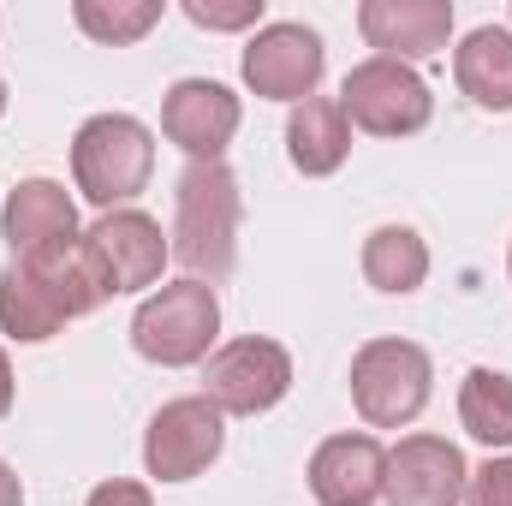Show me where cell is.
<instances>
[{
  "mask_svg": "<svg viewBox=\"0 0 512 506\" xmlns=\"http://www.w3.org/2000/svg\"><path fill=\"white\" fill-rule=\"evenodd\" d=\"M173 256L191 280H227L239 262V179L227 161H191L173 191Z\"/></svg>",
  "mask_w": 512,
  "mask_h": 506,
  "instance_id": "obj_1",
  "label": "cell"
},
{
  "mask_svg": "<svg viewBox=\"0 0 512 506\" xmlns=\"http://www.w3.org/2000/svg\"><path fill=\"white\" fill-rule=\"evenodd\" d=\"M149 173H155V137H149L143 120L96 114V120L78 126V137H72V179H78V191L96 209L114 215L120 203H131L149 185Z\"/></svg>",
  "mask_w": 512,
  "mask_h": 506,
  "instance_id": "obj_2",
  "label": "cell"
},
{
  "mask_svg": "<svg viewBox=\"0 0 512 506\" xmlns=\"http://www.w3.org/2000/svg\"><path fill=\"white\" fill-rule=\"evenodd\" d=\"M215 334H221V304H215V286H203V280H173V286L149 292L131 316L137 358H149L161 370L203 364Z\"/></svg>",
  "mask_w": 512,
  "mask_h": 506,
  "instance_id": "obj_3",
  "label": "cell"
},
{
  "mask_svg": "<svg viewBox=\"0 0 512 506\" xmlns=\"http://www.w3.org/2000/svg\"><path fill=\"white\" fill-rule=\"evenodd\" d=\"M435 364L411 340H370L352 358V405L370 429H405L429 405Z\"/></svg>",
  "mask_w": 512,
  "mask_h": 506,
  "instance_id": "obj_4",
  "label": "cell"
},
{
  "mask_svg": "<svg viewBox=\"0 0 512 506\" xmlns=\"http://www.w3.org/2000/svg\"><path fill=\"white\" fill-rule=\"evenodd\" d=\"M340 108H346V120L358 131H370V137H411V131L429 126V114H435V96H429V84L405 66V60H358L352 72H346V84H340Z\"/></svg>",
  "mask_w": 512,
  "mask_h": 506,
  "instance_id": "obj_5",
  "label": "cell"
},
{
  "mask_svg": "<svg viewBox=\"0 0 512 506\" xmlns=\"http://www.w3.org/2000/svg\"><path fill=\"white\" fill-rule=\"evenodd\" d=\"M286 387H292V358L280 340H262V334L221 346L203 370V399L221 417H262L286 399Z\"/></svg>",
  "mask_w": 512,
  "mask_h": 506,
  "instance_id": "obj_6",
  "label": "cell"
},
{
  "mask_svg": "<svg viewBox=\"0 0 512 506\" xmlns=\"http://www.w3.org/2000/svg\"><path fill=\"white\" fill-rule=\"evenodd\" d=\"M227 447V417L203 399V393H185V399H167L155 417H149V435H143V465L149 477L161 483H191L203 477Z\"/></svg>",
  "mask_w": 512,
  "mask_h": 506,
  "instance_id": "obj_7",
  "label": "cell"
},
{
  "mask_svg": "<svg viewBox=\"0 0 512 506\" xmlns=\"http://www.w3.org/2000/svg\"><path fill=\"white\" fill-rule=\"evenodd\" d=\"M78 251L90 256L102 292L120 298V292L155 286L161 268H167V256H173V245L161 239V221H149L143 209H114V215H102L90 233H78Z\"/></svg>",
  "mask_w": 512,
  "mask_h": 506,
  "instance_id": "obj_8",
  "label": "cell"
},
{
  "mask_svg": "<svg viewBox=\"0 0 512 506\" xmlns=\"http://www.w3.org/2000/svg\"><path fill=\"white\" fill-rule=\"evenodd\" d=\"M245 84L268 102H310L322 72H328V48L310 24H262L251 42H245V60H239Z\"/></svg>",
  "mask_w": 512,
  "mask_h": 506,
  "instance_id": "obj_9",
  "label": "cell"
},
{
  "mask_svg": "<svg viewBox=\"0 0 512 506\" xmlns=\"http://www.w3.org/2000/svg\"><path fill=\"white\" fill-rule=\"evenodd\" d=\"M471 483L465 453L447 435H405L387 453V506H459Z\"/></svg>",
  "mask_w": 512,
  "mask_h": 506,
  "instance_id": "obj_10",
  "label": "cell"
},
{
  "mask_svg": "<svg viewBox=\"0 0 512 506\" xmlns=\"http://www.w3.org/2000/svg\"><path fill=\"white\" fill-rule=\"evenodd\" d=\"M239 120H245L239 96L227 84H215V78H179L167 90V102H161L167 143H179L191 161H221L227 143H233V131H239Z\"/></svg>",
  "mask_w": 512,
  "mask_h": 506,
  "instance_id": "obj_11",
  "label": "cell"
},
{
  "mask_svg": "<svg viewBox=\"0 0 512 506\" xmlns=\"http://www.w3.org/2000/svg\"><path fill=\"white\" fill-rule=\"evenodd\" d=\"M0 233L12 245V262H42L54 251H72L78 245V203L54 179H24L0 209Z\"/></svg>",
  "mask_w": 512,
  "mask_h": 506,
  "instance_id": "obj_12",
  "label": "cell"
},
{
  "mask_svg": "<svg viewBox=\"0 0 512 506\" xmlns=\"http://www.w3.org/2000/svg\"><path fill=\"white\" fill-rule=\"evenodd\" d=\"M358 30L370 48H382V60H429L447 48L453 36V0H364L358 6Z\"/></svg>",
  "mask_w": 512,
  "mask_h": 506,
  "instance_id": "obj_13",
  "label": "cell"
},
{
  "mask_svg": "<svg viewBox=\"0 0 512 506\" xmlns=\"http://www.w3.org/2000/svg\"><path fill=\"white\" fill-rule=\"evenodd\" d=\"M387 447L376 435H334L310 453V495L322 506H370L382 501Z\"/></svg>",
  "mask_w": 512,
  "mask_h": 506,
  "instance_id": "obj_14",
  "label": "cell"
},
{
  "mask_svg": "<svg viewBox=\"0 0 512 506\" xmlns=\"http://www.w3.org/2000/svg\"><path fill=\"white\" fill-rule=\"evenodd\" d=\"M286 155H292V167L304 179H328V173L346 167V155H352V120H346L340 96H310V102L292 108V120H286Z\"/></svg>",
  "mask_w": 512,
  "mask_h": 506,
  "instance_id": "obj_15",
  "label": "cell"
},
{
  "mask_svg": "<svg viewBox=\"0 0 512 506\" xmlns=\"http://www.w3.org/2000/svg\"><path fill=\"white\" fill-rule=\"evenodd\" d=\"M453 78H459V90L477 108L512 114V30L507 24H477L453 48Z\"/></svg>",
  "mask_w": 512,
  "mask_h": 506,
  "instance_id": "obj_16",
  "label": "cell"
},
{
  "mask_svg": "<svg viewBox=\"0 0 512 506\" xmlns=\"http://www.w3.org/2000/svg\"><path fill=\"white\" fill-rule=\"evenodd\" d=\"M60 328H66V310L48 292V280L30 262H6L0 268V334L18 340V346H42Z\"/></svg>",
  "mask_w": 512,
  "mask_h": 506,
  "instance_id": "obj_17",
  "label": "cell"
},
{
  "mask_svg": "<svg viewBox=\"0 0 512 506\" xmlns=\"http://www.w3.org/2000/svg\"><path fill=\"white\" fill-rule=\"evenodd\" d=\"M364 280L387 292V298H405L429 280V245L411 233V227H376L364 239Z\"/></svg>",
  "mask_w": 512,
  "mask_h": 506,
  "instance_id": "obj_18",
  "label": "cell"
},
{
  "mask_svg": "<svg viewBox=\"0 0 512 506\" xmlns=\"http://www.w3.org/2000/svg\"><path fill=\"white\" fill-rule=\"evenodd\" d=\"M459 423L483 447H512V376L507 370H471L459 387Z\"/></svg>",
  "mask_w": 512,
  "mask_h": 506,
  "instance_id": "obj_19",
  "label": "cell"
},
{
  "mask_svg": "<svg viewBox=\"0 0 512 506\" xmlns=\"http://www.w3.org/2000/svg\"><path fill=\"white\" fill-rule=\"evenodd\" d=\"M72 18H78L84 36H96L108 48H126V42H143L161 24V0H78Z\"/></svg>",
  "mask_w": 512,
  "mask_h": 506,
  "instance_id": "obj_20",
  "label": "cell"
},
{
  "mask_svg": "<svg viewBox=\"0 0 512 506\" xmlns=\"http://www.w3.org/2000/svg\"><path fill=\"white\" fill-rule=\"evenodd\" d=\"M179 12L191 24H203V30H251V24H262V0H185Z\"/></svg>",
  "mask_w": 512,
  "mask_h": 506,
  "instance_id": "obj_21",
  "label": "cell"
},
{
  "mask_svg": "<svg viewBox=\"0 0 512 506\" xmlns=\"http://www.w3.org/2000/svg\"><path fill=\"white\" fill-rule=\"evenodd\" d=\"M465 506H512V459L477 465L471 483H465Z\"/></svg>",
  "mask_w": 512,
  "mask_h": 506,
  "instance_id": "obj_22",
  "label": "cell"
},
{
  "mask_svg": "<svg viewBox=\"0 0 512 506\" xmlns=\"http://www.w3.org/2000/svg\"><path fill=\"white\" fill-rule=\"evenodd\" d=\"M90 506H155V495H149L143 483H126V477H114V483L90 489Z\"/></svg>",
  "mask_w": 512,
  "mask_h": 506,
  "instance_id": "obj_23",
  "label": "cell"
},
{
  "mask_svg": "<svg viewBox=\"0 0 512 506\" xmlns=\"http://www.w3.org/2000/svg\"><path fill=\"white\" fill-rule=\"evenodd\" d=\"M0 506H24V483H18V471L0 459Z\"/></svg>",
  "mask_w": 512,
  "mask_h": 506,
  "instance_id": "obj_24",
  "label": "cell"
},
{
  "mask_svg": "<svg viewBox=\"0 0 512 506\" xmlns=\"http://www.w3.org/2000/svg\"><path fill=\"white\" fill-rule=\"evenodd\" d=\"M12 411V364H6V352H0V417Z\"/></svg>",
  "mask_w": 512,
  "mask_h": 506,
  "instance_id": "obj_25",
  "label": "cell"
},
{
  "mask_svg": "<svg viewBox=\"0 0 512 506\" xmlns=\"http://www.w3.org/2000/svg\"><path fill=\"white\" fill-rule=\"evenodd\" d=\"M0 114H6V78H0Z\"/></svg>",
  "mask_w": 512,
  "mask_h": 506,
  "instance_id": "obj_26",
  "label": "cell"
},
{
  "mask_svg": "<svg viewBox=\"0 0 512 506\" xmlns=\"http://www.w3.org/2000/svg\"><path fill=\"white\" fill-rule=\"evenodd\" d=\"M507 268H512V256H507Z\"/></svg>",
  "mask_w": 512,
  "mask_h": 506,
  "instance_id": "obj_27",
  "label": "cell"
}]
</instances>
